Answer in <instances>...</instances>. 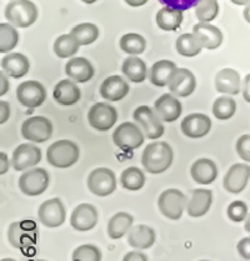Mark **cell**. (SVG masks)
I'll list each match as a JSON object with an SVG mask.
<instances>
[{"mask_svg":"<svg viewBox=\"0 0 250 261\" xmlns=\"http://www.w3.org/2000/svg\"><path fill=\"white\" fill-rule=\"evenodd\" d=\"M174 162L173 148L165 141H154L146 146L141 155V164L150 174H162Z\"/></svg>","mask_w":250,"mask_h":261,"instance_id":"6da1fadb","label":"cell"},{"mask_svg":"<svg viewBox=\"0 0 250 261\" xmlns=\"http://www.w3.org/2000/svg\"><path fill=\"white\" fill-rule=\"evenodd\" d=\"M78 159H79V148L71 140H58L46 150V160L54 168H70L78 162Z\"/></svg>","mask_w":250,"mask_h":261,"instance_id":"7a4b0ae2","label":"cell"},{"mask_svg":"<svg viewBox=\"0 0 250 261\" xmlns=\"http://www.w3.org/2000/svg\"><path fill=\"white\" fill-rule=\"evenodd\" d=\"M4 15L14 27L28 28L38 19V9L30 0H13L5 7Z\"/></svg>","mask_w":250,"mask_h":261,"instance_id":"3957f363","label":"cell"},{"mask_svg":"<svg viewBox=\"0 0 250 261\" xmlns=\"http://www.w3.org/2000/svg\"><path fill=\"white\" fill-rule=\"evenodd\" d=\"M38 227L33 220L15 221L8 229L10 245L19 250H28L37 244Z\"/></svg>","mask_w":250,"mask_h":261,"instance_id":"277c9868","label":"cell"},{"mask_svg":"<svg viewBox=\"0 0 250 261\" xmlns=\"http://www.w3.org/2000/svg\"><path fill=\"white\" fill-rule=\"evenodd\" d=\"M187 195L178 189H166L158 198V207L165 218L179 220L187 209Z\"/></svg>","mask_w":250,"mask_h":261,"instance_id":"5b68a950","label":"cell"},{"mask_svg":"<svg viewBox=\"0 0 250 261\" xmlns=\"http://www.w3.org/2000/svg\"><path fill=\"white\" fill-rule=\"evenodd\" d=\"M145 140V134L135 123H123L113 133V141L123 151L140 148Z\"/></svg>","mask_w":250,"mask_h":261,"instance_id":"8992f818","label":"cell"},{"mask_svg":"<svg viewBox=\"0 0 250 261\" xmlns=\"http://www.w3.org/2000/svg\"><path fill=\"white\" fill-rule=\"evenodd\" d=\"M50 176L43 168H32L19 177V189L28 196L41 195L49 187Z\"/></svg>","mask_w":250,"mask_h":261,"instance_id":"52a82bcc","label":"cell"},{"mask_svg":"<svg viewBox=\"0 0 250 261\" xmlns=\"http://www.w3.org/2000/svg\"><path fill=\"white\" fill-rule=\"evenodd\" d=\"M133 119L135 123H138L141 126V130L144 132L146 138L155 140L163 137L164 134V125L152 108L148 105H140L133 113Z\"/></svg>","mask_w":250,"mask_h":261,"instance_id":"ba28073f","label":"cell"},{"mask_svg":"<svg viewBox=\"0 0 250 261\" xmlns=\"http://www.w3.org/2000/svg\"><path fill=\"white\" fill-rule=\"evenodd\" d=\"M116 176L112 169L98 168L94 169L88 176V188L94 195L96 196H109L115 191Z\"/></svg>","mask_w":250,"mask_h":261,"instance_id":"9c48e42d","label":"cell"},{"mask_svg":"<svg viewBox=\"0 0 250 261\" xmlns=\"http://www.w3.org/2000/svg\"><path fill=\"white\" fill-rule=\"evenodd\" d=\"M53 124L45 116H32L21 125V135L32 143H45L52 138Z\"/></svg>","mask_w":250,"mask_h":261,"instance_id":"30bf717a","label":"cell"},{"mask_svg":"<svg viewBox=\"0 0 250 261\" xmlns=\"http://www.w3.org/2000/svg\"><path fill=\"white\" fill-rule=\"evenodd\" d=\"M118 120V112L113 105L107 102H96L89 109L88 121L93 129L98 132H108Z\"/></svg>","mask_w":250,"mask_h":261,"instance_id":"8fae6325","label":"cell"},{"mask_svg":"<svg viewBox=\"0 0 250 261\" xmlns=\"http://www.w3.org/2000/svg\"><path fill=\"white\" fill-rule=\"evenodd\" d=\"M38 218L46 227L62 226L66 219V210L62 200L54 198L44 201L38 210Z\"/></svg>","mask_w":250,"mask_h":261,"instance_id":"7c38bea8","label":"cell"},{"mask_svg":"<svg viewBox=\"0 0 250 261\" xmlns=\"http://www.w3.org/2000/svg\"><path fill=\"white\" fill-rule=\"evenodd\" d=\"M16 98L24 107L38 108L46 100L45 87L37 80H27L16 89Z\"/></svg>","mask_w":250,"mask_h":261,"instance_id":"4fadbf2b","label":"cell"},{"mask_svg":"<svg viewBox=\"0 0 250 261\" xmlns=\"http://www.w3.org/2000/svg\"><path fill=\"white\" fill-rule=\"evenodd\" d=\"M41 150L33 143H25L19 145L13 151L12 164L15 171H24L33 168L41 162Z\"/></svg>","mask_w":250,"mask_h":261,"instance_id":"5bb4252c","label":"cell"},{"mask_svg":"<svg viewBox=\"0 0 250 261\" xmlns=\"http://www.w3.org/2000/svg\"><path fill=\"white\" fill-rule=\"evenodd\" d=\"M250 179V166L238 163L229 168L224 176V189L230 194H239L246 188Z\"/></svg>","mask_w":250,"mask_h":261,"instance_id":"9a60e30c","label":"cell"},{"mask_svg":"<svg viewBox=\"0 0 250 261\" xmlns=\"http://www.w3.org/2000/svg\"><path fill=\"white\" fill-rule=\"evenodd\" d=\"M98 210L91 204L78 205L71 213L70 224L77 231L85 232L90 231L98 224Z\"/></svg>","mask_w":250,"mask_h":261,"instance_id":"2e32d148","label":"cell"},{"mask_svg":"<svg viewBox=\"0 0 250 261\" xmlns=\"http://www.w3.org/2000/svg\"><path fill=\"white\" fill-rule=\"evenodd\" d=\"M180 127H182V132L185 137L199 139L205 137L210 132V129H212V120L205 114H189L188 116L183 119Z\"/></svg>","mask_w":250,"mask_h":261,"instance_id":"e0dca14e","label":"cell"},{"mask_svg":"<svg viewBox=\"0 0 250 261\" xmlns=\"http://www.w3.org/2000/svg\"><path fill=\"white\" fill-rule=\"evenodd\" d=\"M169 90L179 98H187L195 91L196 79L190 70L178 68L168 84Z\"/></svg>","mask_w":250,"mask_h":261,"instance_id":"ac0fdd59","label":"cell"},{"mask_svg":"<svg viewBox=\"0 0 250 261\" xmlns=\"http://www.w3.org/2000/svg\"><path fill=\"white\" fill-rule=\"evenodd\" d=\"M213 204V193L209 189H195L190 191L187 201V213L191 218H200L209 212Z\"/></svg>","mask_w":250,"mask_h":261,"instance_id":"d6986e66","label":"cell"},{"mask_svg":"<svg viewBox=\"0 0 250 261\" xmlns=\"http://www.w3.org/2000/svg\"><path fill=\"white\" fill-rule=\"evenodd\" d=\"M99 91L107 101H121L129 93V85L119 75H112L102 83Z\"/></svg>","mask_w":250,"mask_h":261,"instance_id":"ffe728a7","label":"cell"},{"mask_svg":"<svg viewBox=\"0 0 250 261\" xmlns=\"http://www.w3.org/2000/svg\"><path fill=\"white\" fill-rule=\"evenodd\" d=\"M65 74L75 83L90 82L95 75L93 64L85 58H71L65 65Z\"/></svg>","mask_w":250,"mask_h":261,"instance_id":"44dd1931","label":"cell"},{"mask_svg":"<svg viewBox=\"0 0 250 261\" xmlns=\"http://www.w3.org/2000/svg\"><path fill=\"white\" fill-rule=\"evenodd\" d=\"M154 110L160 118V120L165 123H173L182 114V104L171 94H164L155 101Z\"/></svg>","mask_w":250,"mask_h":261,"instance_id":"7402d4cb","label":"cell"},{"mask_svg":"<svg viewBox=\"0 0 250 261\" xmlns=\"http://www.w3.org/2000/svg\"><path fill=\"white\" fill-rule=\"evenodd\" d=\"M193 33L198 37L203 48L215 50L223 43V33L218 27L209 23H199L194 25Z\"/></svg>","mask_w":250,"mask_h":261,"instance_id":"603a6c76","label":"cell"},{"mask_svg":"<svg viewBox=\"0 0 250 261\" xmlns=\"http://www.w3.org/2000/svg\"><path fill=\"white\" fill-rule=\"evenodd\" d=\"M80 89L71 79L60 80L53 90V98L58 104L70 107L80 100Z\"/></svg>","mask_w":250,"mask_h":261,"instance_id":"cb8c5ba5","label":"cell"},{"mask_svg":"<svg viewBox=\"0 0 250 261\" xmlns=\"http://www.w3.org/2000/svg\"><path fill=\"white\" fill-rule=\"evenodd\" d=\"M190 174L195 182L202 185H208L215 181L219 171L218 166H216V164L212 159L202 158V159H198L191 165Z\"/></svg>","mask_w":250,"mask_h":261,"instance_id":"d4e9b609","label":"cell"},{"mask_svg":"<svg viewBox=\"0 0 250 261\" xmlns=\"http://www.w3.org/2000/svg\"><path fill=\"white\" fill-rule=\"evenodd\" d=\"M2 69L14 79H20L29 71V60L21 53H10L2 59Z\"/></svg>","mask_w":250,"mask_h":261,"instance_id":"484cf974","label":"cell"},{"mask_svg":"<svg viewBox=\"0 0 250 261\" xmlns=\"http://www.w3.org/2000/svg\"><path fill=\"white\" fill-rule=\"evenodd\" d=\"M155 231L148 225H135L128 232V244L137 250H146L155 243Z\"/></svg>","mask_w":250,"mask_h":261,"instance_id":"4316f807","label":"cell"},{"mask_svg":"<svg viewBox=\"0 0 250 261\" xmlns=\"http://www.w3.org/2000/svg\"><path fill=\"white\" fill-rule=\"evenodd\" d=\"M215 89L219 93L238 95L240 91V75L230 68L218 71L215 75Z\"/></svg>","mask_w":250,"mask_h":261,"instance_id":"83f0119b","label":"cell"},{"mask_svg":"<svg viewBox=\"0 0 250 261\" xmlns=\"http://www.w3.org/2000/svg\"><path fill=\"white\" fill-rule=\"evenodd\" d=\"M177 69L178 68L174 62H170V60H159V62L153 64L152 68H150V82L155 87H165V85L169 84Z\"/></svg>","mask_w":250,"mask_h":261,"instance_id":"f1b7e54d","label":"cell"},{"mask_svg":"<svg viewBox=\"0 0 250 261\" xmlns=\"http://www.w3.org/2000/svg\"><path fill=\"white\" fill-rule=\"evenodd\" d=\"M134 223V218L130 214L125 212H119L115 215L110 218L109 223H108L107 231L110 239L116 240V239H121L125 237V234L130 231Z\"/></svg>","mask_w":250,"mask_h":261,"instance_id":"f546056e","label":"cell"},{"mask_svg":"<svg viewBox=\"0 0 250 261\" xmlns=\"http://www.w3.org/2000/svg\"><path fill=\"white\" fill-rule=\"evenodd\" d=\"M121 71L133 83L145 82L146 75H148V69H146L145 62L140 59V58H138L137 55H133V57L127 58L124 60Z\"/></svg>","mask_w":250,"mask_h":261,"instance_id":"4dcf8cb0","label":"cell"},{"mask_svg":"<svg viewBox=\"0 0 250 261\" xmlns=\"http://www.w3.org/2000/svg\"><path fill=\"white\" fill-rule=\"evenodd\" d=\"M157 25L165 32H174L179 29L183 23V12L171 7H164L157 13Z\"/></svg>","mask_w":250,"mask_h":261,"instance_id":"1f68e13d","label":"cell"},{"mask_svg":"<svg viewBox=\"0 0 250 261\" xmlns=\"http://www.w3.org/2000/svg\"><path fill=\"white\" fill-rule=\"evenodd\" d=\"M175 48L183 57L193 58L202 51L203 45L194 33H187V34H182L177 39Z\"/></svg>","mask_w":250,"mask_h":261,"instance_id":"d6a6232c","label":"cell"},{"mask_svg":"<svg viewBox=\"0 0 250 261\" xmlns=\"http://www.w3.org/2000/svg\"><path fill=\"white\" fill-rule=\"evenodd\" d=\"M146 177L144 171L137 166H130L121 173L120 182L124 189L129 191H138L144 188Z\"/></svg>","mask_w":250,"mask_h":261,"instance_id":"836d02e7","label":"cell"},{"mask_svg":"<svg viewBox=\"0 0 250 261\" xmlns=\"http://www.w3.org/2000/svg\"><path fill=\"white\" fill-rule=\"evenodd\" d=\"M79 43L75 39L73 34H63L55 40L53 50H54L55 55L59 58H70L73 57L79 50Z\"/></svg>","mask_w":250,"mask_h":261,"instance_id":"e575fe53","label":"cell"},{"mask_svg":"<svg viewBox=\"0 0 250 261\" xmlns=\"http://www.w3.org/2000/svg\"><path fill=\"white\" fill-rule=\"evenodd\" d=\"M71 34L77 39L79 45H90L99 38V28L95 24L83 23L75 25L71 29Z\"/></svg>","mask_w":250,"mask_h":261,"instance_id":"d590c367","label":"cell"},{"mask_svg":"<svg viewBox=\"0 0 250 261\" xmlns=\"http://www.w3.org/2000/svg\"><path fill=\"white\" fill-rule=\"evenodd\" d=\"M145 38L137 33H128L120 39V49L128 54L139 55L145 51Z\"/></svg>","mask_w":250,"mask_h":261,"instance_id":"8d00e7d4","label":"cell"},{"mask_svg":"<svg viewBox=\"0 0 250 261\" xmlns=\"http://www.w3.org/2000/svg\"><path fill=\"white\" fill-rule=\"evenodd\" d=\"M237 112V102L229 96H220L214 101L213 114L218 120H228Z\"/></svg>","mask_w":250,"mask_h":261,"instance_id":"74e56055","label":"cell"},{"mask_svg":"<svg viewBox=\"0 0 250 261\" xmlns=\"http://www.w3.org/2000/svg\"><path fill=\"white\" fill-rule=\"evenodd\" d=\"M19 34L10 24H0V53H9L16 48Z\"/></svg>","mask_w":250,"mask_h":261,"instance_id":"f35d334b","label":"cell"},{"mask_svg":"<svg viewBox=\"0 0 250 261\" xmlns=\"http://www.w3.org/2000/svg\"><path fill=\"white\" fill-rule=\"evenodd\" d=\"M195 14L200 23H210L219 14L218 2L216 0H200L195 7Z\"/></svg>","mask_w":250,"mask_h":261,"instance_id":"ab89813d","label":"cell"},{"mask_svg":"<svg viewBox=\"0 0 250 261\" xmlns=\"http://www.w3.org/2000/svg\"><path fill=\"white\" fill-rule=\"evenodd\" d=\"M71 261H102V251L93 244H84L74 250Z\"/></svg>","mask_w":250,"mask_h":261,"instance_id":"60d3db41","label":"cell"},{"mask_svg":"<svg viewBox=\"0 0 250 261\" xmlns=\"http://www.w3.org/2000/svg\"><path fill=\"white\" fill-rule=\"evenodd\" d=\"M227 215L229 220L234 221V223H241L248 218V205L241 200L230 202L227 209Z\"/></svg>","mask_w":250,"mask_h":261,"instance_id":"b9f144b4","label":"cell"},{"mask_svg":"<svg viewBox=\"0 0 250 261\" xmlns=\"http://www.w3.org/2000/svg\"><path fill=\"white\" fill-rule=\"evenodd\" d=\"M235 149H237V152L240 159H243L244 162L250 163V134L241 135L238 139Z\"/></svg>","mask_w":250,"mask_h":261,"instance_id":"7bdbcfd3","label":"cell"},{"mask_svg":"<svg viewBox=\"0 0 250 261\" xmlns=\"http://www.w3.org/2000/svg\"><path fill=\"white\" fill-rule=\"evenodd\" d=\"M199 2L200 0H159V3H162L165 7L175 8V9L182 10V12L196 7Z\"/></svg>","mask_w":250,"mask_h":261,"instance_id":"ee69618b","label":"cell"},{"mask_svg":"<svg viewBox=\"0 0 250 261\" xmlns=\"http://www.w3.org/2000/svg\"><path fill=\"white\" fill-rule=\"evenodd\" d=\"M238 252L244 260L250 261V238H243L238 243Z\"/></svg>","mask_w":250,"mask_h":261,"instance_id":"f6af8a7d","label":"cell"},{"mask_svg":"<svg viewBox=\"0 0 250 261\" xmlns=\"http://www.w3.org/2000/svg\"><path fill=\"white\" fill-rule=\"evenodd\" d=\"M123 261H149L148 256L141 251H130L124 256Z\"/></svg>","mask_w":250,"mask_h":261,"instance_id":"bcb514c9","label":"cell"},{"mask_svg":"<svg viewBox=\"0 0 250 261\" xmlns=\"http://www.w3.org/2000/svg\"><path fill=\"white\" fill-rule=\"evenodd\" d=\"M10 115V107L7 101H0V124L7 123Z\"/></svg>","mask_w":250,"mask_h":261,"instance_id":"7dc6e473","label":"cell"},{"mask_svg":"<svg viewBox=\"0 0 250 261\" xmlns=\"http://www.w3.org/2000/svg\"><path fill=\"white\" fill-rule=\"evenodd\" d=\"M0 174L4 175L8 173L9 170V160H8V156L5 152H0Z\"/></svg>","mask_w":250,"mask_h":261,"instance_id":"c3c4849f","label":"cell"},{"mask_svg":"<svg viewBox=\"0 0 250 261\" xmlns=\"http://www.w3.org/2000/svg\"><path fill=\"white\" fill-rule=\"evenodd\" d=\"M243 96L245 101L250 104V74H248L244 79V87H243Z\"/></svg>","mask_w":250,"mask_h":261,"instance_id":"681fc988","label":"cell"},{"mask_svg":"<svg viewBox=\"0 0 250 261\" xmlns=\"http://www.w3.org/2000/svg\"><path fill=\"white\" fill-rule=\"evenodd\" d=\"M0 82H2V88H0V95H5V94L8 93V90H9V82H8V79L5 77L4 75V71H2V74H0Z\"/></svg>","mask_w":250,"mask_h":261,"instance_id":"f907efd6","label":"cell"},{"mask_svg":"<svg viewBox=\"0 0 250 261\" xmlns=\"http://www.w3.org/2000/svg\"><path fill=\"white\" fill-rule=\"evenodd\" d=\"M148 2L149 0H125V3L130 7H141V5L146 4Z\"/></svg>","mask_w":250,"mask_h":261,"instance_id":"816d5d0a","label":"cell"},{"mask_svg":"<svg viewBox=\"0 0 250 261\" xmlns=\"http://www.w3.org/2000/svg\"><path fill=\"white\" fill-rule=\"evenodd\" d=\"M244 19L250 24V3L245 7V10H244Z\"/></svg>","mask_w":250,"mask_h":261,"instance_id":"f5cc1de1","label":"cell"},{"mask_svg":"<svg viewBox=\"0 0 250 261\" xmlns=\"http://www.w3.org/2000/svg\"><path fill=\"white\" fill-rule=\"evenodd\" d=\"M232 3H234V4L237 5H248L250 3V0H230Z\"/></svg>","mask_w":250,"mask_h":261,"instance_id":"db71d44e","label":"cell"},{"mask_svg":"<svg viewBox=\"0 0 250 261\" xmlns=\"http://www.w3.org/2000/svg\"><path fill=\"white\" fill-rule=\"evenodd\" d=\"M245 231H248L250 234V215H248V218L245 220Z\"/></svg>","mask_w":250,"mask_h":261,"instance_id":"11a10c76","label":"cell"},{"mask_svg":"<svg viewBox=\"0 0 250 261\" xmlns=\"http://www.w3.org/2000/svg\"><path fill=\"white\" fill-rule=\"evenodd\" d=\"M83 3H85V4H93V3L98 2V0H82Z\"/></svg>","mask_w":250,"mask_h":261,"instance_id":"9f6ffc18","label":"cell"},{"mask_svg":"<svg viewBox=\"0 0 250 261\" xmlns=\"http://www.w3.org/2000/svg\"><path fill=\"white\" fill-rule=\"evenodd\" d=\"M2 261H16V260H14V259H2Z\"/></svg>","mask_w":250,"mask_h":261,"instance_id":"6f0895ef","label":"cell"},{"mask_svg":"<svg viewBox=\"0 0 250 261\" xmlns=\"http://www.w3.org/2000/svg\"><path fill=\"white\" fill-rule=\"evenodd\" d=\"M37 261H46V260H37Z\"/></svg>","mask_w":250,"mask_h":261,"instance_id":"680465c9","label":"cell"},{"mask_svg":"<svg viewBox=\"0 0 250 261\" xmlns=\"http://www.w3.org/2000/svg\"><path fill=\"white\" fill-rule=\"evenodd\" d=\"M200 261H209V260H200Z\"/></svg>","mask_w":250,"mask_h":261,"instance_id":"91938a15","label":"cell"}]
</instances>
